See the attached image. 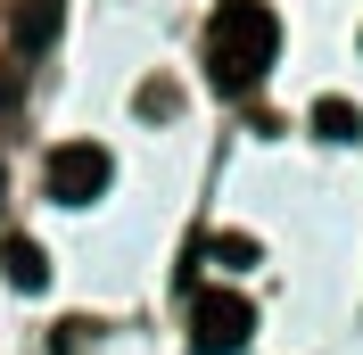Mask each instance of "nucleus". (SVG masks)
<instances>
[{"instance_id": "1", "label": "nucleus", "mask_w": 363, "mask_h": 355, "mask_svg": "<svg viewBox=\"0 0 363 355\" xmlns=\"http://www.w3.org/2000/svg\"><path fill=\"white\" fill-rule=\"evenodd\" d=\"M272 58H281V17H272L264 0H223L215 17H206V75H215V91H256L272 75Z\"/></svg>"}, {"instance_id": "2", "label": "nucleus", "mask_w": 363, "mask_h": 355, "mask_svg": "<svg viewBox=\"0 0 363 355\" xmlns=\"http://www.w3.org/2000/svg\"><path fill=\"white\" fill-rule=\"evenodd\" d=\"M108 182H116V157L99 149V141H58L42 165V190L58 207H91V199H108Z\"/></svg>"}, {"instance_id": "3", "label": "nucleus", "mask_w": 363, "mask_h": 355, "mask_svg": "<svg viewBox=\"0 0 363 355\" xmlns=\"http://www.w3.org/2000/svg\"><path fill=\"white\" fill-rule=\"evenodd\" d=\"M248 331H256V306L240 289H199V297H190V347L199 355H240Z\"/></svg>"}, {"instance_id": "4", "label": "nucleus", "mask_w": 363, "mask_h": 355, "mask_svg": "<svg viewBox=\"0 0 363 355\" xmlns=\"http://www.w3.org/2000/svg\"><path fill=\"white\" fill-rule=\"evenodd\" d=\"M0 273H9V289H50V256H42V240H25V231H9L0 240Z\"/></svg>"}, {"instance_id": "5", "label": "nucleus", "mask_w": 363, "mask_h": 355, "mask_svg": "<svg viewBox=\"0 0 363 355\" xmlns=\"http://www.w3.org/2000/svg\"><path fill=\"white\" fill-rule=\"evenodd\" d=\"M314 141H330V149H347V141H363V108L355 99H314Z\"/></svg>"}, {"instance_id": "6", "label": "nucleus", "mask_w": 363, "mask_h": 355, "mask_svg": "<svg viewBox=\"0 0 363 355\" xmlns=\"http://www.w3.org/2000/svg\"><path fill=\"white\" fill-rule=\"evenodd\" d=\"M206 256H215L223 273H248V265H256V240H248V231H215V240H206Z\"/></svg>"}, {"instance_id": "7", "label": "nucleus", "mask_w": 363, "mask_h": 355, "mask_svg": "<svg viewBox=\"0 0 363 355\" xmlns=\"http://www.w3.org/2000/svg\"><path fill=\"white\" fill-rule=\"evenodd\" d=\"M50 17H58V9H50V0H33V9H25V42H50Z\"/></svg>"}, {"instance_id": "8", "label": "nucleus", "mask_w": 363, "mask_h": 355, "mask_svg": "<svg viewBox=\"0 0 363 355\" xmlns=\"http://www.w3.org/2000/svg\"><path fill=\"white\" fill-rule=\"evenodd\" d=\"M140 116H174V83H149V91H140Z\"/></svg>"}, {"instance_id": "9", "label": "nucleus", "mask_w": 363, "mask_h": 355, "mask_svg": "<svg viewBox=\"0 0 363 355\" xmlns=\"http://www.w3.org/2000/svg\"><path fill=\"white\" fill-rule=\"evenodd\" d=\"M0 108H17V75H0Z\"/></svg>"}]
</instances>
